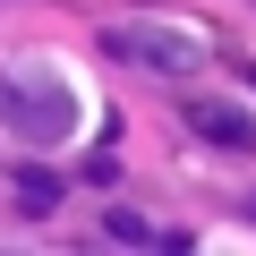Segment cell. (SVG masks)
<instances>
[{"label": "cell", "mask_w": 256, "mask_h": 256, "mask_svg": "<svg viewBox=\"0 0 256 256\" xmlns=\"http://www.w3.org/2000/svg\"><path fill=\"white\" fill-rule=\"evenodd\" d=\"M102 60L180 77V68H196V34H180V26H102Z\"/></svg>", "instance_id": "obj_1"}, {"label": "cell", "mask_w": 256, "mask_h": 256, "mask_svg": "<svg viewBox=\"0 0 256 256\" xmlns=\"http://www.w3.org/2000/svg\"><path fill=\"white\" fill-rule=\"evenodd\" d=\"M0 111H9L18 128H43V137H68V128H77V102H68L52 77H26V68L0 77Z\"/></svg>", "instance_id": "obj_2"}, {"label": "cell", "mask_w": 256, "mask_h": 256, "mask_svg": "<svg viewBox=\"0 0 256 256\" xmlns=\"http://www.w3.org/2000/svg\"><path fill=\"white\" fill-rule=\"evenodd\" d=\"M188 128H196L205 146H256V120H248L239 102H205V94H196V102H188Z\"/></svg>", "instance_id": "obj_3"}, {"label": "cell", "mask_w": 256, "mask_h": 256, "mask_svg": "<svg viewBox=\"0 0 256 256\" xmlns=\"http://www.w3.org/2000/svg\"><path fill=\"white\" fill-rule=\"evenodd\" d=\"M52 205H60V171H43V162H26V171H18V214H34V222H43Z\"/></svg>", "instance_id": "obj_4"}, {"label": "cell", "mask_w": 256, "mask_h": 256, "mask_svg": "<svg viewBox=\"0 0 256 256\" xmlns=\"http://www.w3.org/2000/svg\"><path fill=\"white\" fill-rule=\"evenodd\" d=\"M102 230H111V239H128V248H146V239H154V230L128 214V205H111V214H102Z\"/></svg>", "instance_id": "obj_5"}, {"label": "cell", "mask_w": 256, "mask_h": 256, "mask_svg": "<svg viewBox=\"0 0 256 256\" xmlns=\"http://www.w3.org/2000/svg\"><path fill=\"white\" fill-rule=\"evenodd\" d=\"M248 214H256V196H248Z\"/></svg>", "instance_id": "obj_6"}]
</instances>
